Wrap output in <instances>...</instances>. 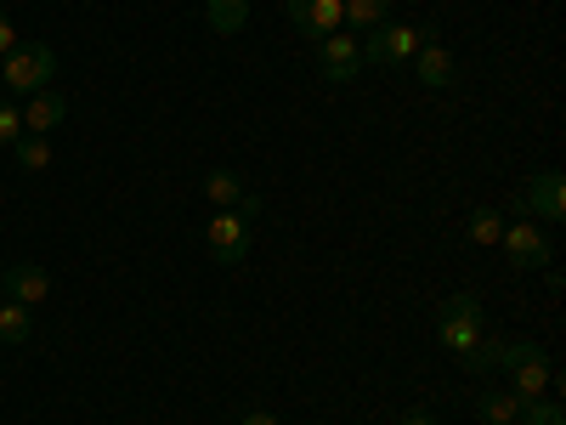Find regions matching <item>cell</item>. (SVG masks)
Listing matches in <instances>:
<instances>
[{
	"label": "cell",
	"mask_w": 566,
	"mask_h": 425,
	"mask_svg": "<svg viewBox=\"0 0 566 425\" xmlns=\"http://www.w3.org/2000/svg\"><path fill=\"white\" fill-rule=\"evenodd\" d=\"M317 69H323L328 85H352L357 69H363V45H357L352 34H328V40H317Z\"/></svg>",
	"instance_id": "8992f818"
},
{
	"label": "cell",
	"mask_w": 566,
	"mask_h": 425,
	"mask_svg": "<svg viewBox=\"0 0 566 425\" xmlns=\"http://www.w3.org/2000/svg\"><path fill=\"white\" fill-rule=\"evenodd\" d=\"M57 74V52L40 40H18L7 58H0V85L12 91V97H34V91H45Z\"/></svg>",
	"instance_id": "6da1fadb"
},
{
	"label": "cell",
	"mask_w": 566,
	"mask_h": 425,
	"mask_svg": "<svg viewBox=\"0 0 566 425\" xmlns=\"http://www.w3.org/2000/svg\"><path fill=\"white\" fill-rule=\"evenodd\" d=\"M0 301H7V283H0Z\"/></svg>",
	"instance_id": "4316f807"
},
{
	"label": "cell",
	"mask_w": 566,
	"mask_h": 425,
	"mask_svg": "<svg viewBox=\"0 0 566 425\" xmlns=\"http://www.w3.org/2000/svg\"><path fill=\"white\" fill-rule=\"evenodd\" d=\"M470 239H476V245H499L504 239V216L499 210H476V216H470Z\"/></svg>",
	"instance_id": "ffe728a7"
},
{
	"label": "cell",
	"mask_w": 566,
	"mask_h": 425,
	"mask_svg": "<svg viewBox=\"0 0 566 425\" xmlns=\"http://www.w3.org/2000/svg\"><path fill=\"white\" fill-rule=\"evenodd\" d=\"M18 45V29H12V18H7V7H0V58H7Z\"/></svg>",
	"instance_id": "7402d4cb"
},
{
	"label": "cell",
	"mask_w": 566,
	"mask_h": 425,
	"mask_svg": "<svg viewBox=\"0 0 566 425\" xmlns=\"http://www.w3.org/2000/svg\"><path fill=\"white\" fill-rule=\"evenodd\" d=\"M431 34H437V29H424L419 52H413V74H419V85L442 91V85H453V58H448V45H442V40H431Z\"/></svg>",
	"instance_id": "30bf717a"
},
{
	"label": "cell",
	"mask_w": 566,
	"mask_h": 425,
	"mask_svg": "<svg viewBox=\"0 0 566 425\" xmlns=\"http://www.w3.org/2000/svg\"><path fill=\"white\" fill-rule=\"evenodd\" d=\"M522 210H533L538 221H566V182L560 170H538L533 187L522 194Z\"/></svg>",
	"instance_id": "ba28073f"
},
{
	"label": "cell",
	"mask_w": 566,
	"mask_h": 425,
	"mask_svg": "<svg viewBox=\"0 0 566 425\" xmlns=\"http://www.w3.org/2000/svg\"><path fill=\"white\" fill-rule=\"evenodd\" d=\"M499 352H504V341H493V335H482L476 346H470L459 363L470 369V374H488V369H499Z\"/></svg>",
	"instance_id": "d6986e66"
},
{
	"label": "cell",
	"mask_w": 566,
	"mask_h": 425,
	"mask_svg": "<svg viewBox=\"0 0 566 425\" xmlns=\"http://www.w3.org/2000/svg\"><path fill=\"white\" fill-rule=\"evenodd\" d=\"M522 425H560V414H549V419H522Z\"/></svg>",
	"instance_id": "484cf974"
},
{
	"label": "cell",
	"mask_w": 566,
	"mask_h": 425,
	"mask_svg": "<svg viewBox=\"0 0 566 425\" xmlns=\"http://www.w3.org/2000/svg\"><path fill=\"white\" fill-rule=\"evenodd\" d=\"M306 7H312V0H290V23H301V18H306Z\"/></svg>",
	"instance_id": "d4e9b609"
},
{
	"label": "cell",
	"mask_w": 566,
	"mask_h": 425,
	"mask_svg": "<svg viewBox=\"0 0 566 425\" xmlns=\"http://www.w3.org/2000/svg\"><path fill=\"white\" fill-rule=\"evenodd\" d=\"M239 425H283V419H277V414H266V408H250Z\"/></svg>",
	"instance_id": "cb8c5ba5"
},
{
	"label": "cell",
	"mask_w": 566,
	"mask_h": 425,
	"mask_svg": "<svg viewBox=\"0 0 566 425\" xmlns=\"http://www.w3.org/2000/svg\"><path fill=\"white\" fill-rule=\"evenodd\" d=\"M476 414L488 425H515V419H522V397H515V392H488V397H476Z\"/></svg>",
	"instance_id": "5bb4252c"
},
{
	"label": "cell",
	"mask_w": 566,
	"mask_h": 425,
	"mask_svg": "<svg viewBox=\"0 0 566 425\" xmlns=\"http://www.w3.org/2000/svg\"><path fill=\"white\" fill-rule=\"evenodd\" d=\"M205 18L216 34H239L250 23V0H205Z\"/></svg>",
	"instance_id": "4fadbf2b"
},
{
	"label": "cell",
	"mask_w": 566,
	"mask_h": 425,
	"mask_svg": "<svg viewBox=\"0 0 566 425\" xmlns=\"http://www.w3.org/2000/svg\"><path fill=\"white\" fill-rule=\"evenodd\" d=\"M205 199H210L216 210H232V205L244 199V182L232 176V170H210V176H205Z\"/></svg>",
	"instance_id": "9a60e30c"
},
{
	"label": "cell",
	"mask_w": 566,
	"mask_h": 425,
	"mask_svg": "<svg viewBox=\"0 0 566 425\" xmlns=\"http://www.w3.org/2000/svg\"><path fill=\"white\" fill-rule=\"evenodd\" d=\"M29 307H18V301H0V346H23L29 341Z\"/></svg>",
	"instance_id": "e0dca14e"
},
{
	"label": "cell",
	"mask_w": 566,
	"mask_h": 425,
	"mask_svg": "<svg viewBox=\"0 0 566 425\" xmlns=\"http://www.w3.org/2000/svg\"><path fill=\"white\" fill-rule=\"evenodd\" d=\"M397 425H437V414H431V408H408Z\"/></svg>",
	"instance_id": "603a6c76"
},
{
	"label": "cell",
	"mask_w": 566,
	"mask_h": 425,
	"mask_svg": "<svg viewBox=\"0 0 566 425\" xmlns=\"http://www.w3.org/2000/svg\"><path fill=\"white\" fill-rule=\"evenodd\" d=\"M340 0H312V7H306V18L295 23V29H306L312 40H328V34H340Z\"/></svg>",
	"instance_id": "7c38bea8"
},
{
	"label": "cell",
	"mask_w": 566,
	"mask_h": 425,
	"mask_svg": "<svg viewBox=\"0 0 566 425\" xmlns=\"http://www.w3.org/2000/svg\"><path fill=\"white\" fill-rule=\"evenodd\" d=\"M419 40H424V29H408V23H380L368 34V45H363V63H408L413 52H419Z\"/></svg>",
	"instance_id": "277c9868"
},
{
	"label": "cell",
	"mask_w": 566,
	"mask_h": 425,
	"mask_svg": "<svg viewBox=\"0 0 566 425\" xmlns=\"http://www.w3.org/2000/svg\"><path fill=\"white\" fill-rule=\"evenodd\" d=\"M499 245H504V256H510L515 267H549V256H555V250H549V239H544V232H538L533 221H510Z\"/></svg>",
	"instance_id": "52a82bcc"
},
{
	"label": "cell",
	"mask_w": 566,
	"mask_h": 425,
	"mask_svg": "<svg viewBox=\"0 0 566 425\" xmlns=\"http://www.w3.org/2000/svg\"><path fill=\"white\" fill-rule=\"evenodd\" d=\"M437 335H442V346H448V352H459V357H464L470 346H476V341L488 335V323H482V301L470 296V290H464V296H448V301H442V312H437Z\"/></svg>",
	"instance_id": "7a4b0ae2"
},
{
	"label": "cell",
	"mask_w": 566,
	"mask_h": 425,
	"mask_svg": "<svg viewBox=\"0 0 566 425\" xmlns=\"http://www.w3.org/2000/svg\"><path fill=\"white\" fill-rule=\"evenodd\" d=\"M63 114H69V97H63V91H52V85L34 91V97H23V131L29 136H45L52 125H63Z\"/></svg>",
	"instance_id": "8fae6325"
},
{
	"label": "cell",
	"mask_w": 566,
	"mask_h": 425,
	"mask_svg": "<svg viewBox=\"0 0 566 425\" xmlns=\"http://www.w3.org/2000/svg\"><path fill=\"white\" fill-rule=\"evenodd\" d=\"M0 283H7V301H18V307H40L45 296H52V272L45 267H29V261H18V267H7L0 272Z\"/></svg>",
	"instance_id": "9c48e42d"
},
{
	"label": "cell",
	"mask_w": 566,
	"mask_h": 425,
	"mask_svg": "<svg viewBox=\"0 0 566 425\" xmlns=\"http://www.w3.org/2000/svg\"><path fill=\"white\" fill-rule=\"evenodd\" d=\"M12 154H18V165H23V170H45V165H52V142L23 131V136L12 142Z\"/></svg>",
	"instance_id": "ac0fdd59"
},
{
	"label": "cell",
	"mask_w": 566,
	"mask_h": 425,
	"mask_svg": "<svg viewBox=\"0 0 566 425\" xmlns=\"http://www.w3.org/2000/svg\"><path fill=\"white\" fill-rule=\"evenodd\" d=\"M205 245L216 250V261H244L250 256V221L239 216V210H216L210 216V227H205Z\"/></svg>",
	"instance_id": "5b68a950"
},
{
	"label": "cell",
	"mask_w": 566,
	"mask_h": 425,
	"mask_svg": "<svg viewBox=\"0 0 566 425\" xmlns=\"http://www.w3.org/2000/svg\"><path fill=\"white\" fill-rule=\"evenodd\" d=\"M18 136H23V108H18L12 97H0V142H7V148H12Z\"/></svg>",
	"instance_id": "44dd1931"
},
{
	"label": "cell",
	"mask_w": 566,
	"mask_h": 425,
	"mask_svg": "<svg viewBox=\"0 0 566 425\" xmlns=\"http://www.w3.org/2000/svg\"><path fill=\"white\" fill-rule=\"evenodd\" d=\"M386 12H391V0H340V18L352 29H380Z\"/></svg>",
	"instance_id": "2e32d148"
},
{
	"label": "cell",
	"mask_w": 566,
	"mask_h": 425,
	"mask_svg": "<svg viewBox=\"0 0 566 425\" xmlns=\"http://www.w3.org/2000/svg\"><path fill=\"white\" fill-rule=\"evenodd\" d=\"M499 369L510 374V392H515V397H544V386H555L549 357H544L538 346H527V341H504Z\"/></svg>",
	"instance_id": "3957f363"
}]
</instances>
